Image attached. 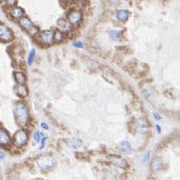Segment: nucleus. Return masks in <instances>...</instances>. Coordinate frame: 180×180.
Returning <instances> with one entry per match:
<instances>
[{
    "label": "nucleus",
    "mask_w": 180,
    "mask_h": 180,
    "mask_svg": "<svg viewBox=\"0 0 180 180\" xmlns=\"http://www.w3.org/2000/svg\"><path fill=\"white\" fill-rule=\"evenodd\" d=\"M14 119L19 127H26L30 122V113L27 105L23 102H17L14 105Z\"/></svg>",
    "instance_id": "obj_1"
},
{
    "label": "nucleus",
    "mask_w": 180,
    "mask_h": 180,
    "mask_svg": "<svg viewBox=\"0 0 180 180\" xmlns=\"http://www.w3.org/2000/svg\"><path fill=\"white\" fill-rule=\"evenodd\" d=\"M28 139H29V136H28V133H27L26 130L19 129L14 133L12 141H13V144L15 147L22 148L27 144Z\"/></svg>",
    "instance_id": "obj_2"
},
{
    "label": "nucleus",
    "mask_w": 180,
    "mask_h": 180,
    "mask_svg": "<svg viewBox=\"0 0 180 180\" xmlns=\"http://www.w3.org/2000/svg\"><path fill=\"white\" fill-rule=\"evenodd\" d=\"M36 163L41 170H49L54 166V160L49 155H41L37 158Z\"/></svg>",
    "instance_id": "obj_3"
},
{
    "label": "nucleus",
    "mask_w": 180,
    "mask_h": 180,
    "mask_svg": "<svg viewBox=\"0 0 180 180\" xmlns=\"http://www.w3.org/2000/svg\"><path fill=\"white\" fill-rule=\"evenodd\" d=\"M14 37L13 31L7 26V25L0 23V41L2 42H10Z\"/></svg>",
    "instance_id": "obj_4"
},
{
    "label": "nucleus",
    "mask_w": 180,
    "mask_h": 180,
    "mask_svg": "<svg viewBox=\"0 0 180 180\" xmlns=\"http://www.w3.org/2000/svg\"><path fill=\"white\" fill-rule=\"evenodd\" d=\"M37 41L43 46H51L53 43V31L44 30L38 34Z\"/></svg>",
    "instance_id": "obj_5"
},
{
    "label": "nucleus",
    "mask_w": 180,
    "mask_h": 180,
    "mask_svg": "<svg viewBox=\"0 0 180 180\" xmlns=\"http://www.w3.org/2000/svg\"><path fill=\"white\" fill-rule=\"evenodd\" d=\"M83 19V13L80 10H72L68 14V21L70 25H78Z\"/></svg>",
    "instance_id": "obj_6"
},
{
    "label": "nucleus",
    "mask_w": 180,
    "mask_h": 180,
    "mask_svg": "<svg viewBox=\"0 0 180 180\" xmlns=\"http://www.w3.org/2000/svg\"><path fill=\"white\" fill-rule=\"evenodd\" d=\"M19 25H20L21 28L28 31V32H32L33 30L37 31L35 27H34L33 23L31 22V20L29 18H27V17H24V16L21 17V18L19 19Z\"/></svg>",
    "instance_id": "obj_7"
},
{
    "label": "nucleus",
    "mask_w": 180,
    "mask_h": 180,
    "mask_svg": "<svg viewBox=\"0 0 180 180\" xmlns=\"http://www.w3.org/2000/svg\"><path fill=\"white\" fill-rule=\"evenodd\" d=\"M148 128H149V125H148V122L144 118H139L136 121V130L138 133H146L148 131Z\"/></svg>",
    "instance_id": "obj_8"
},
{
    "label": "nucleus",
    "mask_w": 180,
    "mask_h": 180,
    "mask_svg": "<svg viewBox=\"0 0 180 180\" xmlns=\"http://www.w3.org/2000/svg\"><path fill=\"white\" fill-rule=\"evenodd\" d=\"M110 161L112 162L115 166H118L120 168H126L127 167V161L124 158L119 157L117 155H111L110 156Z\"/></svg>",
    "instance_id": "obj_9"
},
{
    "label": "nucleus",
    "mask_w": 180,
    "mask_h": 180,
    "mask_svg": "<svg viewBox=\"0 0 180 180\" xmlns=\"http://www.w3.org/2000/svg\"><path fill=\"white\" fill-rule=\"evenodd\" d=\"M11 137L5 130H0V146H8L11 143Z\"/></svg>",
    "instance_id": "obj_10"
},
{
    "label": "nucleus",
    "mask_w": 180,
    "mask_h": 180,
    "mask_svg": "<svg viewBox=\"0 0 180 180\" xmlns=\"http://www.w3.org/2000/svg\"><path fill=\"white\" fill-rule=\"evenodd\" d=\"M57 29L61 30V32H68L70 29L72 28V25L68 23V21L63 18H59L57 20Z\"/></svg>",
    "instance_id": "obj_11"
},
{
    "label": "nucleus",
    "mask_w": 180,
    "mask_h": 180,
    "mask_svg": "<svg viewBox=\"0 0 180 180\" xmlns=\"http://www.w3.org/2000/svg\"><path fill=\"white\" fill-rule=\"evenodd\" d=\"M66 144L68 147L72 148V149H79L83 146V142L81 139H77V138H68L65 140Z\"/></svg>",
    "instance_id": "obj_12"
},
{
    "label": "nucleus",
    "mask_w": 180,
    "mask_h": 180,
    "mask_svg": "<svg viewBox=\"0 0 180 180\" xmlns=\"http://www.w3.org/2000/svg\"><path fill=\"white\" fill-rule=\"evenodd\" d=\"M15 94L20 98H25L28 96V89H27L26 85H16L14 88Z\"/></svg>",
    "instance_id": "obj_13"
},
{
    "label": "nucleus",
    "mask_w": 180,
    "mask_h": 180,
    "mask_svg": "<svg viewBox=\"0 0 180 180\" xmlns=\"http://www.w3.org/2000/svg\"><path fill=\"white\" fill-rule=\"evenodd\" d=\"M10 15H11L12 18H15V19H20L21 17H23L24 15V10L22 9L21 7H17V6H14L10 9L9 11Z\"/></svg>",
    "instance_id": "obj_14"
},
{
    "label": "nucleus",
    "mask_w": 180,
    "mask_h": 180,
    "mask_svg": "<svg viewBox=\"0 0 180 180\" xmlns=\"http://www.w3.org/2000/svg\"><path fill=\"white\" fill-rule=\"evenodd\" d=\"M116 18L120 21V22H126L129 18V11L126 9H120L116 13Z\"/></svg>",
    "instance_id": "obj_15"
},
{
    "label": "nucleus",
    "mask_w": 180,
    "mask_h": 180,
    "mask_svg": "<svg viewBox=\"0 0 180 180\" xmlns=\"http://www.w3.org/2000/svg\"><path fill=\"white\" fill-rule=\"evenodd\" d=\"M14 80H15L16 85H25L26 83V76L22 72H14Z\"/></svg>",
    "instance_id": "obj_16"
},
{
    "label": "nucleus",
    "mask_w": 180,
    "mask_h": 180,
    "mask_svg": "<svg viewBox=\"0 0 180 180\" xmlns=\"http://www.w3.org/2000/svg\"><path fill=\"white\" fill-rule=\"evenodd\" d=\"M119 147H120V150H121L124 154H127V155L131 154L132 146H131V144H130L129 141H122V142L119 144Z\"/></svg>",
    "instance_id": "obj_17"
},
{
    "label": "nucleus",
    "mask_w": 180,
    "mask_h": 180,
    "mask_svg": "<svg viewBox=\"0 0 180 180\" xmlns=\"http://www.w3.org/2000/svg\"><path fill=\"white\" fill-rule=\"evenodd\" d=\"M151 166H152V169H153L154 171H159L162 169L163 164H162L161 159H159V158H154L153 161H152Z\"/></svg>",
    "instance_id": "obj_18"
},
{
    "label": "nucleus",
    "mask_w": 180,
    "mask_h": 180,
    "mask_svg": "<svg viewBox=\"0 0 180 180\" xmlns=\"http://www.w3.org/2000/svg\"><path fill=\"white\" fill-rule=\"evenodd\" d=\"M63 40V32H61L59 29L54 30V32H53V42L61 43Z\"/></svg>",
    "instance_id": "obj_19"
},
{
    "label": "nucleus",
    "mask_w": 180,
    "mask_h": 180,
    "mask_svg": "<svg viewBox=\"0 0 180 180\" xmlns=\"http://www.w3.org/2000/svg\"><path fill=\"white\" fill-rule=\"evenodd\" d=\"M122 35H123V31L122 30H111V32H110L111 39L115 40V41L121 39Z\"/></svg>",
    "instance_id": "obj_20"
},
{
    "label": "nucleus",
    "mask_w": 180,
    "mask_h": 180,
    "mask_svg": "<svg viewBox=\"0 0 180 180\" xmlns=\"http://www.w3.org/2000/svg\"><path fill=\"white\" fill-rule=\"evenodd\" d=\"M35 55H36V51L35 49H31L30 52L28 54V59H27V63L28 66H31L34 61V59H35Z\"/></svg>",
    "instance_id": "obj_21"
},
{
    "label": "nucleus",
    "mask_w": 180,
    "mask_h": 180,
    "mask_svg": "<svg viewBox=\"0 0 180 180\" xmlns=\"http://www.w3.org/2000/svg\"><path fill=\"white\" fill-rule=\"evenodd\" d=\"M42 137H44V136L41 134V132L36 131V132L33 134V140H34V142H35V143H39V142H40V140H41Z\"/></svg>",
    "instance_id": "obj_22"
},
{
    "label": "nucleus",
    "mask_w": 180,
    "mask_h": 180,
    "mask_svg": "<svg viewBox=\"0 0 180 180\" xmlns=\"http://www.w3.org/2000/svg\"><path fill=\"white\" fill-rule=\"evenodd\" d=\"M16 2H17V0H5L6 5L11 6V7H14V6L16 5Z\"/></svg>",
    "instance_id": "obj_23"
},
{
    "label": "nucleus",
    "mask_w": 180,
    "mask_h": 180,
    "mask_svg": "<svg viewBox=\"0 0 180 180\" xmlns=\"http://www.w3.org/2000/svg\"><path fill=\"white\" fill-rule=\"evenodd\" d=\"M40 147H39V149L41 150V149H43L44 146H46V137H42L41 138V140H40Z\"/></svg>",
    "instance_id": "obj_24"
},
{
    "label": "nucleus",
    "mask_w": 180,
    "mask_h": 180,
    "mask_svg": "<svg viewBox=\"0 0 180 180\" xmlns=\"http://www.w3.org/2000/svg\"><path fill=\"white\" fill-rule=\"evenodd\" d=\"M150 155H151V152H150V151H148L147 153L145 154L144 158H143V163H147V162H148V160H149V158H150Z\"/></svg>",
    "instance_id": "obj_25"
},
{
    "label": "nucleus",
    "mask_w": 180,
    "mask_h": 180,
    "mask_svg": "<svg viewBox=\"0 0 180 180\" xmlns=\"http://www.w3.org/2000/svg\"><path fill=\"white\" fill-rule=\"evenodd\" d=\"M74 46H76V48H83V44L82 41H77L74 43Z\"/></svg>",
    "instance_id": "obj_26"
},
{
    "label": "nucleus",
    "mask_w": 180,
    "mask_h": 180,
    "mask_svg": "<svg viewBox=\"0 0 180 180\" xmlns=\"http://www.w3.org/2000/svg\"><path fill=\"white\" fill-rule=\"evenodd\" d=\"M40 127H41L42 129H44V130H48L49 129L48 125L46 123H44V122H41V123H40Z\"/></svg>",
    "instance_id": "obj_27"
},
{
    "label": "nucleus",
    "mask_w": 180,
    "mask_h": 180,
    "mask_svg": "<svg viewBox=\"0 0 180 180\" xmlns=\"http://www.w3.org/2000/svg\"><path fill=\"white\" fill-rule=\"evenodd\" d=\"M153 116H154V119H156L157 121H159V120H161V116H160L158 113H153Z\"/></svg>",
    "instance_id": "obj_28"
},
{
    "label": "nucleus",
    "mask_w": 180,
    "mask_h": 180,
    "mask_svg": "<svg viewBox=\"0 0 180 180\" xmlns=\"http://www.w3.org/2000/svg\"><path fill=\"white\" fill-rule=\"evenodd\" d=\"M4 158H5V154H4L3 151H1V150H0V159L3 160Z\"/></svg>",
    "instance_id": "obj_29"
},
{
    "label": "nucleus",
    "mask_w": 180,
    "mask_h": 180,
    "mask_svg": "<svg viewBox=\"0 0 180 180\" xmlns=\"http://www.w3.org/2000/svg\"><path fill=\"white\" fill-rule=\"evenodd\" d=\"M156 129H157L158 133H161V127H160L159 125H156Z\"/></svg>",
    "instance_id": "obj_30"
},
{
    "label": "nucleus",
    "mask_w": 180,
    "mask_h": 180,
    "mask_svg": "<svg viewBox=\"0 0 180 180\" xmlns=\"http://www.w3.org/2000/svg\"><path fill=\"white\" fill-rule=\"evenodd\" d=\"M74 1H77V0H74Z\"/></svg>",
    "instance_id": "obj_31"
}]
</instances>
